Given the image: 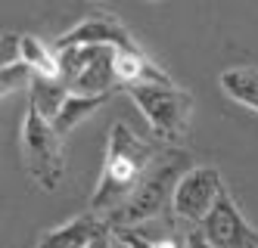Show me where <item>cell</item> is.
Wrapping results in <instances>:
<instances>
[{"label":"cell","instance_id":"obj_6","mask_svg":"<svg viewBox=\"0 0 258 248\" xmlns=\"http://www.w3.org/2000/svg\"><path fill=\"white\" fill-rule=\"evenodd\" d=\"M69 47H109V50H118V53H143L134 44L131 31L112 13H90L78 25H72L66 34H59L56 50H69Z\"/></svg>","mask_w":258,"mask_h":248},{"label":"cell","instance_id":"obj_9","mask_svg":"<svg viewBox=\"0 0 258 248\" xmlns=\"http://www.w3.org/2000/svg\"><path fill=\"white\" fill-rule=\"evenodd\" d=\"M112 239H118L124 248H180L177 230H174V217H159L140 226H118L112 230Z\"/></svg>","mask_w":258,"mask_h":248},{"label":"cell","instance_id":"obj_13","mask_svg":"<svg viewBox=\"0 0 258 248\" xmlns=\"http://www.w3.org/2000/svg\"><path fill=\"white\" fill-rule=\"evenodd\" d=\"M19 59L34 74H41V78H59V59H56V53H50L38 37H31V34L19 37Z\"/></svg>","mask_w":258,"mask_h":248},{"label":"cell","instance_id":"obj_5","mask_svg":"<svg viewBox=\"0 0 258 248\" xmlns=\"http://www.w3.org/2000/svg\"><path fill=\"white\" fill-rule=\"evenodd\" d=\"M224 196V180H221L218 168H206L196 164L180 177L174 199H171V217L190 223L193 230L206 223V217L212 214V208L218 205V199Z\"/></svg>","mask_w":258,"mask_h":248},{"label":"cell","instance_id":"obj_16","mask_svg":"<svg viewBox=\"0 0 258 248\" xmlns=\"http://www.w3.org/2000/svg\"><path fill=\"white\" fill-rule=\"evenodd\" d=\"M90 248H112V236H103L100 242H94Z\"/></svg>","mask_w":258,"mask_h":248},{"label":"cell","instance_id":"obj_14","mask_svg":"<svg viewBox=\"0 0 258 248\" xmlns=\"http://www.w3.org/2000/svg\"><path fill=\"white\" fill-rule=\"evenodd\" d=\"M34 81V71L22 62V59H16V62H7L4 68H0V93H13V90H22V87H31Z\"/></svg>","mask_w":258,"mask_h":248},{"label":"cell","instance_id":"obj_8","mask_svg":"<svg viewBox=\"0 0 258 248\" xmlns=\"http://www.w3.org/2000/svg\"><path fill=\"white\" fill-rule=\"evenodd\" d=\"M103 236H112L109 223L100 214L87 211V214H78V217H72L59 226H53L50 233L41 236V242L34 248H90Z\"/></svg>","mask_w":258,"mask_h":248},{"label":"cell","instance_id":"obj_3","mask_svg":"<svg viewBox=\"0 0 258 248\" xmlns=\"http://www.w3.org/2000/svg\"><path fill=\"white\" fill-rule=\"evenodd\" d=\"M124 90L131 93V100L137 103V109L143 112V118L150 121L153 133L162 143L183 140L193 115V97L187 90L174 84H134Z\"/></svg>","mask_w":258,"mask_h":248},{"label":"cell","instance_id":"obj_1","mask_svg":"<svg viewBox=\"0 0 258 248\" xmlns=\"http://www.w3.org/2000/svg\"><path fill=\"white\" fill-rule=\"evenodd\" d=\"M159 152L162 149L140 140L124 121H115L112 130H109V140H106L103 174L97 180L94 196H90V211L100 214L103 220L118 214L131 202V196L137 193L143 174L150 171V164L156 161Z\"/></svg>","mask_w":258,"mask_h":248},{"label":"cell","instance_id":"obj_4","mask_svg":"<svg viewBox=\"0 0 258 248\" xmlns=\"http://www.w3.org/2000/svg\"><path fill=\"white\" fill-rule=\"evenodd\" d=\"M22 158L25 171L41 189L53 193L62 183V137L53 124L28 109V115L22 121Z\"/></svg>","mask_w":258,"mask_h":248},{"label":"cell","instance_id":"obj_12","mask_svg":"<svg viewBox=\"0 0 258 248\" xmlns=\"http://www.w3.org/2000/svg\"><path fill=\"white\" fill-rule=\"evenodd\" d=\"M106 100H109V97H78V93H69V100L62 103L59 115L53 118V130H56L59 137H66L72 127H78L84 118L94 115V112H97Z\"/></svg>","mask_w":258,"mask_h":248},{"label":"cell","instance_id":"obj_2","mask_svg":"<svg viewBox=\"0 0 258 248\" xmlns=\"http://www.w3.org/2000/svg\"><path fill=\"white\" fill-rule=\"evenodd\" d=\"M190 168V152L183 149H162L156 161L150 164V171L143 174L137 193L131 196V202H127L118 214H112L106 223L109 230H118V226H140V223H150V220H159L165 214V208L171 205L174 199V189L180 183V177L187 174Z\"/></svg>","mask_w":258,"mask_h":248},{"label":"cell","instance_id":"obj_15","mask_svg":"<svg viewBox=\"0 0 258 248\" xmlns=\"http://www.w3.org/2000/svg\"><path fill=\"white\" fill-rule=\"evenodd\" d=\"M183 248H215L209 242V236L202 233V226H196V230H190L187 236H183Z\"/></svg>","mask_w":258,"mask_h":248},{"label":"cell","instance_id":"obj_11","mask_svg":"<svg viewBox=\"0 0 258 248\" xmlns=\"http://www.w3.org/2000/svg\"><path fill=\"white\" fill-rule=\"evenodd\" d=\"M31 112H38V115H44L50 124L53 118L59 115V109L62 103L69 100V87L62 78H41V74H34V81H31Z\"/></svg>","mask_w":258,"mask_h":248},{"label":"cell","instance_id":"obj_7","mask_svg":"<svg viewBox=\"0 0 258 248\" xmlns=\"http://www.w3.org/2000/svg\"><path fill=\"white\" fill-rule=\"evenodd\" d=\"M202 233L209 236L215 248H258V230L249 226V220L243 217L227 189L202 223Z\"/></svg>","mask_w":258,"mask_h":248},{"label":"cell","instance_id":"obj_10","mask_svg":"<svg viewBox=\"0 0 258 248\" xmlns=\"http://www.w3.org/2000/svg\"><path fill=\"white\" fill-rule=\"evenodd\" d=\"M221 90L239 106H246L252 112H258V68L252 65H236V68H224L218 78Z\"/></svg>","mask_w":258,"mask_h":248}]
</instances>
